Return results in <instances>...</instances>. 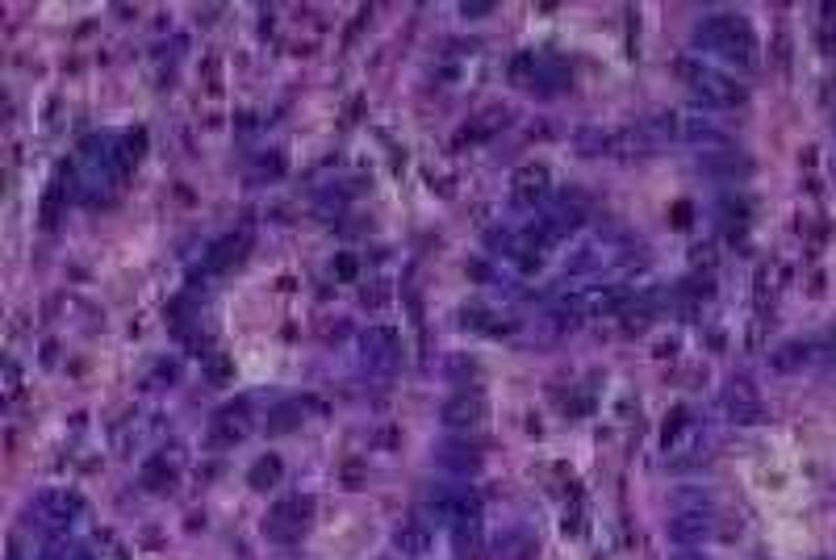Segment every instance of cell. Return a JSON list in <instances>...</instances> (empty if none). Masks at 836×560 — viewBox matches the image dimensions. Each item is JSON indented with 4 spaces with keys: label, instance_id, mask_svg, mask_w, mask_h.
Segmentation results:
<instances>
[{
    "label": "cell",
    "instance_id": "21",
    "mask_svg": "<svg viewBox=\"0 0 836 560\" xmlns=\"http://www.w3.org/2000/svg\"><path fill=\"white\" fill-rule=\"evenodd\" d=\"M297 423H301V406H293V402L276 406V410L268 414V431H272V435H285V431H293Z\"/></svg>",
    "mask_w": 836,
    "mask_h": 560
},
{
    "label": "cell",
    "instance_id": "1",
    "mask_svg": "<svg viewBox=\"0 0 836 560\" xmlns=\"http://www.w3.org/2000/svg\"><path fill=\"white\" fill-rule=\"evenodd\" d=\"M694 46H703V51L719 55V59H732L740 67H757V38L749 30L745 17L736 13H715V17H703L699 30H694Z\"/></svg>",
    "mask_w": 836,
    "mask_h": 560
},
{
    "label": "cell",
    "instance_id": "9",
    "mask_svg": "<svg viewBox=\"0 0 836 560\" xmlns=\"http://www.w3.org/2000/svg\"><path fill=\"white\" fill-rule=\"evenodd\" d=\"M711 535V515L707 510H678L669 519V540L678 548H690V544H703Z\"/></svg>",
    "mask_w": 836,
    "mask_h": 560
},
{
    "label": "cell",
    "instance_id": "24",
    "mask_svg": "<svg viewBox=\"0 0 836 560\" xmlns=\"http://www.w3.org/2000/svg\"><path fill=\"white\" fill-rule=\"evenodd\" d=\"M42 560H88V556L80 548H72V544H55V548L42 552Z\"/></svg>",
    "mask_w": 836,
    "mask_h": 560
},
{
    "label": "cell",
    "instance_id": "26",
    "mask_svg": "<svg viewBox=\"0 0 836 560\" xmlns=\"http://www.w3.org/2000/svg\"><path fill=\"white\" fill-rule=\"evenodd\" d=\"M464 17H481V13H490V5H460Z\"/></svg>",
    "mask_w": 836,
    "mask_h": 560
},
{
    "label": "cell",
    "instance_id": "23",
    "mask_svg": "<svg viewBox=\"0 0 836 560\" xmlns=\"http://www.w3.org/2000/svg\"><path fill=\"white\" fill-rule=\"evenodd\" d=\"M172 481H176V473L164 469V464H151V469L143 473V485L147 489H172Z\"/></svg>",
    "mask_w": 836,
    "mask_h": 560
},
{
    "label": "cell",
    "instance_id": "5",
    "mask_svg": "<svg viewBox=\"0 0 836 560\" xmlns=\"http://www.w3.org/2000/svg\"><path fill=\"white\" fill-rule=\"evenodd\" d=\"M243 435H247V402H230L214 414L205 443L209 448H230V443H239Z\"/></svg>",
    "mask_w": 836,
    "mask_h": 560
},
{
    "label": "cell",
    "instance_id": "25",
    "mask_svg": "<svg viewBox=\"0 0 836 560\" xmlns=\"http://www.w3.org/2000/svg\"><path fill=\"white\" fill-rule=\"evenodd\" d=\"M5 389H9V398H17V368L13 364L5 368Z\"/></svg>",
    "mask_w": 836,
    "mask_h": 560
},
{
    "label": "cell",
    "instance_id": "13",
    "mask_svg": "<svg viewBox=\"0 0 836 560\" xmlns=\"http://www.w3.org/2000/svg\"><path fill=\"white\" fill-rule=\"evenodd\" d=\"M360 352L368 364H393L398 360V335H393L389 326H368L360 335Z\"/></svg>",
    "mask_w": 836,
    "mask_h": 560
},
{
    "label": "cell",
    "instance_id": "11",
    "mask_svg": "<svg viewBox=\"0 0 836 560\" xmlns=\"http://www.w3.org/2000/svg\"><path fill=\"white\" fill-rule=\"evenodd\" d=\"M38 510L51 523H76L84 515V498L76 494V489H46V494L38 498Z\"/></svg>",
    "mask_w": 836,
    "mask_h": 560
},
{
    "label": "cell",
    "instance_id": "20",
    "mask_svg": "<svg viewBox=\"0 0 836 560\" xmlns=\"http://www.w3.org/2000/svg\"><path fill=\"white\" fill-rule=\"evenodd\" d=\"M201 368H205V377L214 381V385H230V381H235V360L222 356V352L205 356V360H201Z\"/></svg>",
    "mask_w": 836,
    "mask_h": 560
},
{
    "label": "cell",
    "instance_id": "3",
    "mask_svg": "<svg viewBox=\"0 0 836 560\" xmlns=\"http://www.w3.org/2000/svg\"><path fill=\"white\" fill-rule=\"evenodd\" d=\"M310 515H314V502L310 498H301V494L281 498V502L268 510V519H264L268 540H276V544H297L301 535H306V527H310Z\"/></svg>",
    "mask_w": 836,
    "mask_h": 560
},
{
    "label": "cell",
    "instance_id": "18",
    "mask_svg": "<svg viewBox=\"0 0 836 560\" xmlns=\"http://www.w3.org/2000/svg\"><path fill=\"white\" fill-rule=\"evenodd\" d=\"M498 560H536V540L527 531H506L498 540Z\"/></svg>",
    "mask_w": 836,
    "mask_h": 560
},
{
    "label": "cell",
    "instance_id": "17",
    "mask_svg": "<svg viewBox=\"0 0 836 560\" xmlns=\"http://www.w3.org/2000/svg\"><path fill=\"white\" fill-rule=\"evenodd\" d=\"M540 72H544V55L523 51V55L510 59V84H519V88H531V92H536Z\"/></svg>",
    "mask_w": 836,
    "mask_h": 560
},
{
    "label": "cell",
    "instance_id": "16",
    "mask_svg": "<svg viewBox=\"0 0 836 560\" xmlns=\"http://www.w3.org/2000/svg\"><path fill=\"white\" fill-rule=\"evenodd\" d=\"M281 477H285V464H281V456H260L251 464V473H247V485L251 489H260V494H268V489H276L281 485Z\"/></svg>",
    "mask_w": 836,
    "mask_h": 560
},
{
    "label": "cell",
    "instance_id": "6",
    "mask_svg": "<svg viewBox=\"0 0 836 560\" xmlns=\"http://www.w3.org/2000/svg\"><path fill=\"white\" fill-rule=\"evenodd\" d=\"M724 402H728V418L736 427H749V423H757V418H761V398H757V389H753L749 377L728 381Z\"/></svg>",
    "mask_w": 836,
    "mask_h": 560
},
{
    "label": "cell",
    "instance_id": "27",
    "mask_svg": "<svg viewBox=\"0 0 836 560\" xmlns=\"http://www.w3.org/2000/svg\"><path fill=\"white\" fill-rule=\"evenodd\" d=\"M673 560H703V556H694V552H678V556H673Z\"/></svg>",
    "mask_w": 836,
    "mask_h": 560
},
{
    "label": "cell",
    "instance_id": "7",
    "mask_svg": "<svg viewBox=\"0 0 836 560\" xmlns=\"http://www.w3.org/2000/svg\"><path fill=\"white\" fill-rule=\"evenodd\" d=\"M247 251H251L247 230H239V235H222L218 243H209V251H205V272H230L235 264H243Z\"/></svg>",
    "mask_w": 836,
    "mask_h": 560
},
{
    "label": "cell",
    "instance_id": "2",
    "mask_svg": "<svg viewBox=\"0 0 836 560\" xmlns=\"http://www.w3.org/2000/svg\"><path fill=\"white\" fill-rule=\"evenodd\" d=\"M682 80L690 84L694 97H699L703 105H711V109H736V105H745V88H740L728 72L707 67L699 59H686L682 63Z\"/></svg>",
    "mask_w": 836,
    "mask_h": 560
},
{
    "label": "cell",
    "instance_id": "10",
    "mask_svg": "<svg viewBox=\"0 0 836 560\" xmlns=\"http://www.w3.org/2000/svg\"><path fill=\"white\" fill-rule=\"evenodd\" d=\"M510 193H515V201H523V205L544 201V197L552 193V176H548V168H544V163H527V168H519L515 180H510Z\"/></svg>",
    "mask_w": 836,
    "mask_h": 560
},
{
    "label": "cell",
    "instance_id": "12",
    "mask_svg": "<svg viewBox=\"0 0 836 560\" xmlns=\"http://www.w3.org/2000/svg\"><path fill=\"white\" fill-rule=\"evenodd\" d=\"M435 456L444 460V469H452V473H477L481 469V443H469V439L439 443Z\"/></svg>",
    "mask_w": 836,
    "mask_h": 560
},
{
    "label": "cell",
    "instance_id": "22",
    "mask_svg": "<svg viewBox=\"0 0 836 560\" xmlns=\"http://www.w3.org/2000/svg\"><path fill=\"white\" fill-rule=\"evenodd\" d=\"M331 276L335 280H356L360 276V260H356L352 251H339L335 260H331Z\"/></svg>",
    "mask_w": 836,
    "mask_h": 560
},
{
    "label": "cell",
    "instance_id": "8",
    "mask_svg": "<svg viewBox=\"0 0 836 560\" xmlns=\"http://www.w3.org/2000/svg\"><path fill=\"white\" fill-rule=\"evenodd\" d=\"M598 147L607 155H615V159H640V155L653 151V138H648V126H623V130L602 138Z\"/></svg>",
    "mask_w": 836,
    "mask_h": 560
},
{
    "label": "cell",
    "instance_id": "19",
    "mask_svg": "<svg viewBox=\"0 0 836 560\" xmlns=\"http://www.w3.org/2000/svg\"><path fill=\"white\" fill-rule=\"evenodd\" d=\"M452 548H456V560H481V527L477 523H456Z\"/></svg>",
    "mask_w": 836,
    "mask_h": 560
},
{
    "label": "cell",
    "instance_id": "15",
    "mask_svg": "<svg viewBox=\"0 0 836 560\" xmlns=\"http://www.w3.org/2000/svg\"><path fill=\"white\" fill-rule=\"evenodd\" d=\"M816 356H820V347H816V343H803V339H795V343L778 347V352H774L770 360H774V368H778V372H795V368L811 364Z\"/></svg>",
    "mask_w": 836,
    "mask_h": 560
},
{
    "label": "cell",
    "instance_id": "4",
    "mask_svg": "<svg viewBox=\"0 0 836 560\" xmlns=\"http://www.w3.org/2000/svg\"><path fill=\"white\" fill-rule=\"evenodd\" d=\"M485 418H490V406H485L481 393H456V398H448L444 410H439V423H444L448 431H456V435H469V431L485 427Z\"/></svg>",
    "mask_w": 836,
    "mask_h": 560
},
{
    "label": "cell",
    "instance_id": "14",
    "mask_svg": "<svg viewBox=\"0 0 836 560\" xmlns=\"http://www.w3.org/2000/svg\"><path fill=\"white\" fill-rule=\"evenodd\" d=\"M393 548L402 552V560H418L431 552V527L427 523H402L393 531Z\"/></svg>",
    "mask_w": 836,
    "mask_h": 560
}]
</instances>
